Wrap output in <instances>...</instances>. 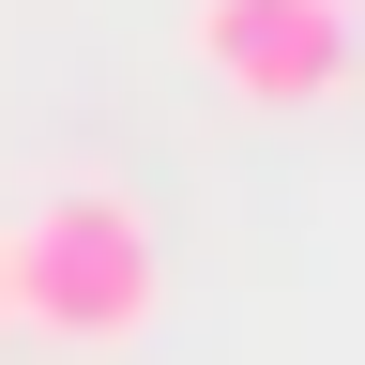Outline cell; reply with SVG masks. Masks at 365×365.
Returning <instances> with one entry per match:
<instances>
[{
	"label": "cell",
	"mask_w": 365,
	"mask_h": 365,
	"mask_svg": "<svg viewBox=\"0 0 365 365\" xmlns=\"http://www.w3.org/2000/svg\"><path fill=\"white\" fill-rule=\"evenodd\" d=\"M0 274H16V319H46V335L107 350L153 319V228H137V198H107V182H76V198H46L16 244H0Z\"/></svg>",
	"instance_id": "1"
},
{
	"label": "cell",
	"mask_w": 365,
	"mask_h": 365,
	"mask_svg": "<svg viewBox=\"0 0 365 365\" xmlns=\"http://www.w3.org/2000/svg\"><path fill=\"white\" fill-rule=\"evenodd\" d=\"M198 61L244 107H335L350 91V16L335 0H198Z\"/></svg>",
	"instance_id": "2"
},
{
	"label": "cell",
	"mask_w": 365,
	"mask_h": 365,
	"mask_svg": "<svg viewBox=\"0 0 365 365\" xmlns=\"http://www.w3.org/2000/svg\"><path fill=\"white\" fill-rule=\"evenodd\" d=\"M0 335H16V274H0Z\"/></svg>",
	"instance_id": "3"
}]
</instances>
